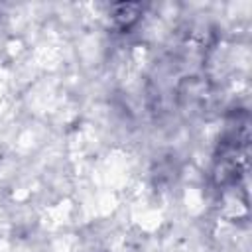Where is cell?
Here are the masks:
<instances>
[{
    "label": "cell",
    "mask_w": 252,
    "mask_h": 252,
    "mask_svg": "<svg viewBox=\"0 0 252 252\" xmlns=\"http://www.w3.org/2000/svg\"><path fill=\"white\" fill-rule=\"evenodd\" d=\"M140 10L142 6L140 4H118L112 8V20L118 28H130L132 24L138 22V16H140Z\"/></svg>",
    "instance_id": "cell-2"
},
{
    "label": "cell",
    "mask_w": 252,
    "mask_h": 252,
    "mask_svg": "<svg viewBox=\"0 0 252 252\" xmlns=\"http://www.w3.org/2000/svg\"><path fill=\"white\" fill-rule=\"evenodd\" d=\"M248 112L234 110L220 132L217 152L213 156L211 177L213 185L220 193H238L246 199V175H248Z\"/></svg>",
    "instance_id": "cell-1"
}]
</instances>
